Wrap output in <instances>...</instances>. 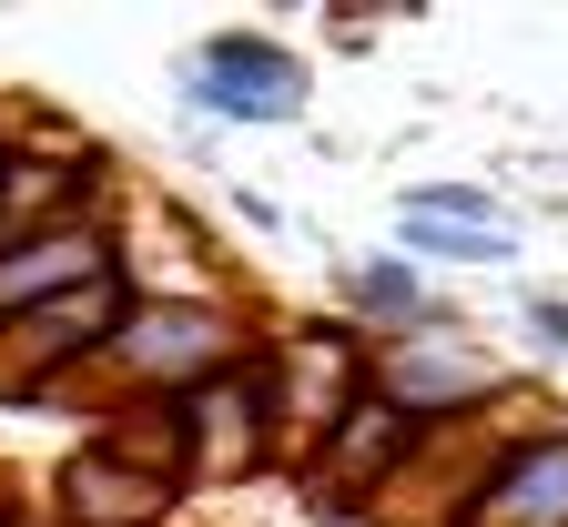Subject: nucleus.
Segmentation results:
<instances>
[{"label":"nucleus","instance_id":"1","mask_svg":"<svg viewBox=\"0 0 568 527\" xmlns=\"http://www.w3.org/2000/svg\"><path fill=\"white\" fill-rule=\"evenodd\" d=\"M132 305H142V274H132V254H112L92 284H71V294H51V305L11 315L0 325V406L61 416V396H82V375H102V355L132 325Z\"/></svg>","mask_w":568,"mask_h":527},{"label":"nucleus","instance_id":"2","mask_svg":"<svg viewBox=\"0 0 568 527\" xmlns=\"http://www.w3.org/2000/svg\"><path fill=\"white\" fill-rule=\"evenodd\" d=\"M244 355H254V335H244V315L224 305V294H153L142 284L132 325L102 355V396L112 406L122 396H193V386H213V375H234Z\"/></svg>","mask_w":568,"mask_h":527},{"label":"nucleus","instance_id":"3","mask_svg":"<svg viewBox=\"0 0 568 527\" xmlns=\"http://www.w3.org/2000/svg\"><path fill=\"white\" fill-rule=\"evenodd\" d=\"M264 355V396H274V446H284V467L305 457V446L376 386V345L355 335V325H295V335H274L254 345Z\"/></svg>","mask_w":568,"mask_h":527},{"label":"nucleus","instance_id":"4","mask_svg":"<svg viewBox=\"0 0 568 527\" xmlns=\"http://www.w3.org/2000/svg\"><path fill=\"white\" fill-rule=\"evenodd\" d=\"M376 396H386L406 426H467V416H497V396H508V365H497L467 325H447V335L376 345Z\"/></svg>","mask_w":568,"mask_h":527},{"label":"nucleus","instance_id":"5","mask_svg":"<svg viewBox=\"0 0 568 527\" xmlns=\"http://www.w3.org/2000/svg\"><path fill=\"white\" fill-rule=\"evenodd\" d=\"M406 446H416V426L366 386L305 457H295V497H305V517H366L386 487H396V467H406Z\"/></svg>","mask_w":568,"mask_h":527},{"label":"nucleus","instance_id":"6","mask_svg":"<svg viewBox=\"0 0 568 527\" xmlns=\"http://www.w3.org/2000/svg\"><path fill=\"white\" fill-rule=\"evenodd\" d=\"M508 436H518V426H497V416H467V426H416L406 467H396V487L366 507V527H457V517H467V497L487 487V467L508 457Z\"/></svg>","mask_w":568,"mask_h":527},{"label":"nucleus","instance_id":"7","mask_svg":"<svg viewBox=\"0 0 568 527\" xmlns=\"http://www.w3.org/2000/svg\"><path fill=\"white\" fill-rule=\"evenodd\" d=\"M183 406V446H193V487H234L254 467H274V396H264V355H244L234 375H213V386L173 396Z\"/></svg>","mask_w":568,"mask_h":527},{"label":"nucleus","instance_id":"8","mask_svg":"<svg viewBox=\"0 0 568 527\" xmlns=\"http://www.w3.org/2000/svg\"><path fill=\"white\" fill-rule=\"evenodd\" d=\"M457 527H568V426H518Z\"/></svg>","mask_w":568,"mask_h":527},{"label":"nucleus","instance_id":"9","mask_svg":"<svg viewBox=\"0 0 568 527\" xmlns=\"http://www.w3.org/2000/svg\"><path fill=\"white\" fill-rule=\"evenodd\" d=\"M173 507H183V487H163V477L102 457L92 436L71 446L61 477H51V527H173Z\"/></svg>","mask_w":568,"mask_h":527},{"label":"nucleus","instance_id":"10","mask_svg":"<svg viewBox=\"0 0 568 527\" xmlns=\"http://www.w3.org/2000/svg\"><path fill=\"white\" fill-rule=\"evenodd\" d=\"M112 254H122V234H112L102 213L51 223V234L11 244V254H0V325H11V315H31V305H51V294H71V284H92Z\"/></svg>","mask_w":568,"mask_h":527},{"label":"nucleus","instance_id":"11","mask_svg":"<svg viewBox=\"0 0 568 527\" xmlns=\"http://www.w3.org/2000/svg\"><path fill=\"white\" fill-rule=\"evenodd\" d=\"M345 315H355V335H376V345H406V335H447V325H467L447 294L406 264V254H366V264H345Z\"/></svg>","mask_w":568,"mask_h":527},{"label":"nucleus","instance_id":"12","mask_svg":"<svg viewBox=\"0 0 568 527\" xmlns=\"http://www.w3.org/2000/svg\"><path fill=\"white\" fill-rule=\"evenodd\" d=\"M396 254L426 274V264H518V223L508 213H426V203H396Z\"/></svg>","mask_w":568,"mask_h":527},{"label":"nucleus","instance_id":"13","mask_svg":"<svg viewBox=\"0 0 568 527\" xmlns=\"http://www.w3.org/2000/svg\"><path fill=\"white\" fill-rule=\"evenodd\" d=\"M203 71H224V82H244V92H274V102H305V51H284L274 31H213L203 51H193Z\"/></svg>","mask_w":568,"mask_h":527},{"label":"nucleus","instance_id":"14","mask_svg":"<svg viewBox=\"0 0 568 527\" xmlns=\"http://www.w3.org/2000/svg\"><path fill=\"white\" fill-rule=\"evenodd\" d=\"M518 325H528L538 355H568V294H528V315H518Z\"/></svg>","mask_w":568,"mask_h":527},{"label":"nucleus","instance_id":"15","mask_svg":"<svg viewBox=\"0 0 568 527\" xmlns=\"http://www.w3.org/2000/svg\"><path fill=\"white\" fill-rule=\"evenodd\" d=\"M406 203H426V213H497L477 183H426V193H406Z\"/></svg>","mask_w":568,"mask_h":527},{"label":"nucleus","instance_id":"16","mask_svg":"<svg viewBox=\"0 0 568 527\" xmlns=\"http://www.w3.org/2000/svg\"><path fill=\"white\" fill-rule=\"evenodd\" d=\"M11 507H31V497H21V477H11V467H0V517H11Z\"/></svg>","mask_w":568,"mask_h":527}]
</instances>
